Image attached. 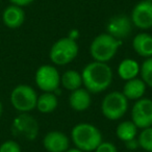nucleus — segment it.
<instances>
[{"label":"nucleus","mask_w":152,"mask_h":152,"mask_svg":"<svg viewBox=\"0 0 152 152\" xmlns=\"http://www.w3.org/2000/svg\"><path fill=\"white\" fill-rule=\"evenodd\" d=\"M81 77L85 89L92 94H100L112 85L113 71L106 63L94 61L83 68Z\"/></svg>","instance_id":"1"},{"label":"nucleus","mask_w":152,"mask_h":152,"mask_svg":"<svg viewBox=\"0 0 152 152\" xmlns=\"http://www.w3.org/2000/svg\"><path fill=\"white\" fill-rule=\"evenodd\" d=\"M92 102L91 93L87 89H77L72 91L69 96V104L75 112H85L90 107Z\"/></svg>","instance_id":"14"},{"label":"nucleus","mask_w":152,"mask_h":152,"mask_svg":"<svg viewBox=\"0 0 152 152\" xmlns=\"http://www.w3.org/2000/svg\"><path fill=\"white\" fill-rule=\"evenodd\" d=\"M131 121L137 128H148L152 126V100L141 98L134 102L131 110Z\"/></svg>","instance_id":"9"},{"label":"nucleus","mask_w":152,"mask_h":152,"mask_svg":"<svg viewBox=\"0 0 152 152\" xmlns=\"http://www.w3.org/2000/svg\"><path fill=\"white\" fill-rule=\"evenodd\" d=\"M94 152H118L117 147L110 142H102Z\"/></svg>","instance_id":"24"},{"label":"nucleus","mask_w":152,"mask_h":152,"mask_svg":"<svg viewBox=\"0 0 152 152\" xmlns=\"http://www.w3.org/2000/svg\"><path fill=\"white\" fill-rule=\"evenodd\" d=\"M128 110V99L122 92L114 91L105 95L101 102V113L107 120L121 119Z\"/></svg>","instance_id":"5"},{"label":"nucleus","mask_w":152,"mask_h":152,"mask_svg":"<svg viewBox=\"0 0 152 152\" xmlns=\"http://www.w3.org/2000/svg\"><path fill=\"white\" fill-rule=\"evenodd\" d=\"M11 103L20 114L30 113L37 107L38 95L32 87L28 85H18L11 93Z\"/></svg>","instance_id":"6"},{"label":"nucleus","mask_w":152,"mask_h":152,"mask_svg":"<svg viewBox=\"0 0 152 152\" xmlns=\"http://www.w3.org/2000/svg\"><path fill=\"white\" fill-rule=\"evenodd\" d=\"M139 146L147 152H152V126L144 128L137 137Z\"/></svg>","instance_id":"22"},{"label":"nucleus","mask_w":152,"mask_h":152,"mask_svg":"<svg viewBox=\"0 0 152 152\" xmlns=\"http://www.w3.org/2000/svg\"><path fill=\"white\" fill-rule=\"evenodd\" d=\"M1 114H2V103L0 101V117H1Z\"/></svg>","instance_id":"28"},{"label":"nucleus","mask_w":152,"mask_h":152,"mask_svg":"<svg viewBox=\"0 0 152 152\" xmlns=\"http://www.w3.org/2000/svg\"><path fill=\"white\" fill-rule=\"evenodd\" d=\"M146 87L143 80L141 78H132L130 80H127L123 87V95L128 100H139L143 98L144 94L146 92Z\"/></svg>","instance_id":"16"},{"label":"nucleus","mask_w":152,"mask_h":152,"mask_svg":"<svg viewBox=\"0 0 152 152\" xmlns=\"http://www.w3.org/2000/svg\"><path fill=\"white\" fill-rule=\"evenodd\" d=\"M116 134L119 140L125 143L135 139L137 134V127L132 121H123L117 126Z\"/></svg>","instance_id":"20"},{"label":"nucleus","mask_w":152,"mask_h":152,"mask_svg":"<svg viewBox=\"0 0 152 152\" xmlns=\"http://www.w3.org/2000/svg\"><path fill=\"white\" fill-rule=\"evenodd\" d=\"M71 140L75 148L83 152H92L103 142L101 131L90 123H78L72 128Z\"/></svg>","instance_id":"2"},{"label":"nucleus","mask_w":152,"mask_h":152,"mask_svg":"<svg viewBox=\"0 0 152 152\" xmlns=\"http://www.w3.org/2000/svg\"><path fill=\"white\" fill-rule=\"evenodd\" d=\"M125 146H126L127 149L129 150H135L137 148H139V142H137V139H133V140H130L128 142H125Z\"/></svg>","instance_id":"26"},{"label":"nucleus","mask_w":152,"mask_h":152,"mask_svg":"<svg viewBox=\"0 0 152 152\" xmlns=\"http://www.w3.org/2000/svg\"><path fill=\"white\" fill-rule=\"evenodd\" d=\"M25 21V13L18 5L11 4L4 9L2 13V22L7 28L17 29L21 27Z\"/></svg>","instance_id":"13"},{"label":"nucleus","mask_w":152,"mask_h":152,"mask_svg":"<svg viewBox=\"0 0 152 152\" xmlns=\"http://www.w3.org/2000/svg\"><path fill=\"white\" fill-rule=\"evenodd\" d=\"M120 45L121 41L117 40L107 32L100 34L92 41L90 45V53L94 61L107 64V61L116 55Z\"/></svg>","instance_id":"3"},{"label":"nucleus","mask_w":152,"mask_h":152,"mask_svg":"<svg viewBox=\"0 0 152 152\" xmlns=\"http://www.w3.org/2000/svg\"><path fill=\"white\" fill-rule=\"evenodd\" d=\"M34 81L41 91L53 93L61 86V74L54 66L43 65L37 70Z\"/></svg>","instance_id":"8"},{"label":"nucleus","mask_w":152,"mask_h":152,"mask_svg":"<svg viewBox=\"0 0 152 152\" xmlns=\"http://www.w3.org/2000/svg\"><path fill=\"white\" fill-rule=\"evenodd\" d=\"M10 1H11V3L14 5H18V7H27V5L31 4L34 0H10Z\"/></svg>","instance_id":"25"},{"label":"nucleus","mask_w":152,"mask_h":152,"mask_svg":"<svg viewBox=\"0 0 152 152\" xmlns=\"http://www.w3.org/2000/svg\"><path fill=\"white\" fill-rule=\"evenodd\" d=\"M61 85L70 92L80 89L83 86L81 73L75 70H68L61 76Z\"/></svg>","instance_id":"19"},{"label":"nucleus","mask_w":152,"mask_h":152,"mask_svg":"<svg viewBox=\"0 0 152 152\" xmlns=\"http://www.w3.org/2000/svg\"><path fill=\"white\" fill-rule=\"evenodd\" d=\"M0 152H22L21 147L16 141L7 140L1 143L0 145Z\"/></svg>","instance_id":"23"},{"label":"nucleus","mask_w":152,"mask_h":152,"mask_svg":"<svg viewBox=\"0 0 152 152\" xmlns=\"http://www.w3.org/2000/svg\"><path fill=\"white\" fill-rule=\"evenodd\" d=\"M132 48L140 56L148 57L152 56V36L146 32L137 34L132 40Z\"/></svg>","instance_id":"15"},{"label":"nucleus","mask_w":152,"mask_h":152,"mask_svg":"<svg viewBox=\"0 0 152 152\" xmlns=\"http://www.w3.org/2000/svg\"><path fill=\"white\" fill-rule=\"evenodd\" d=\"M141 79L147 87L152 88V56L146 58L140 67Z\"/></svg>","instance_id":"21"},{"label":"nucleus","mask_w":152,"mask_h":152,"mask_svg":"<svg viewBox=\"0 0 152 152\" xmlns=\"http://www.w3.org/2000/svg\"><path fill=\"white\" fill-rule=\"evenodd\" d=\"M140 67L137 61L132 58H124L118 67V74L123 80L127 81L135 78L140 74Z\"/></svg>","instance_id":"17"},{"label":"nucleus","mask_w":152,"mask_h":152,"mask_svg":"<svg viewBox=\"0 0 152 152\" xmlns=\"http://www.w3.org/2000/svg\"><path fill=\"white\" fill-rule=\"evenodd\" d=\"M131 28H132L131 19L128 16L121 14V15H116L110 18L106 25V31L117 40L121 41L130 34Z\"/></svg>","instance_id":"11"},{"label":"nucleus","mask_w":152,"mask_h":152,"mask_svg":"<svg viewBox=\"0 0 152 152\" xmlns=\"http://www.w3.org/2000/svg\"><path fill=\"white\" fill-rule=\"evenodd\" d=\"M131 22L140 29H150L152 27V2L142 0L134 5L131 12Z\"/></svg>","instance_id":"10"},{"label":"nucleus","mask_w":152,"mask_h":152,"mask_svg":"<svg viewBox=\"0 0 152 152\" xmlns=\"http://www.w3.org/2000/svg\"><path fill=\"white\" fill-rule=\"evenodd\" d=\"M43 146L48 152H66L70 148V141L64 132L53 130L46 133L43 139Z\"/></svg>","instance_id":"12"},{"label":"nucleus","mask_w":152,"mask_h":152,"mask_svg":"<svg viewBox=\"0 0 152 152\" xmlns=\"http://www.w3.org/2000/svg\"><path fill=\"white\" fill-rule=\"evenodd\" d=\"M12 133L26 141H34L38 137L39 123L28 113H22L12 122Z\"/></svg>","instance_id":"7"},{"label":"nucleus","mask_w":152,"mask_h":152,"mask_svg":"<svg viewBox=\"0 0 152 152\" xmlns=\"http://www.w3.org/2000/svg\"><path fill=\"white\" fill-rule=\"evenodd\" d=\"M147 1H150V2H152V0H147Z\"/></svg>","instance_id":"29"},{"label":"nucleus","mask_w":152,"mask_h":152,"mask_svg":"<svg viewBox=\"0 0 152 152\" xmlns=\"http://www.w3.org/2000/svg\"><path fill=\"white\" fill-rule=\"evenodd\" d=\"M79 52L78 45L75 40L66 37L57 40L51 46L49 58L56 66H65L72 63L77 57Z\"/></svg>","instance_id":"4"},{"label":"nucleus","mask_w":152,"mask_h":152,"mask_svg":"<svg viewBox=\"0 0 152 152\" xmlns=\"http://www.w3.org/2000/svg\"><path fill=\"white\" fill-rule=\"evenodd\" d=\"M66 152H83V151H81V150L77 149V148H69V149H68Z\"/></svg>","instance_id":"27"},{"label":"nucleus","mask_w":152,"mask_h":152,"mask_svg":"<svg viewBox=\"0 0 152 152\" xmlns=\"http://www.w3.org/2000/svg\"><path fill=\"white\" fill-rule=\"evenodd\" d=\"M57 104H58V100L54 93L43 92V94L38 96L36 108L42 114H50L56 110Z\"/></svg>","instance_id":"18"}]
</instances>
